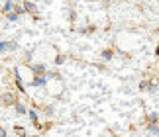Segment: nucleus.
I'll list each match as a JSON object with an SVG mask.
<instances>
[{"label":"nucleus","instance_id":"obj_1","mask_svg":"<svg viewBox=\"0 0 159 137\" xmlns=\"http://www.w3.org/2000/svg\"><path fill=\"white\" fill-rule=\"evenodd\" d=\"M16 49H18V43L16 41H0V53L16 51Z\"/></svg>","mask_w":159,"mask_h":137},{"label":"nucleus","instance_id":"obj_2","mask_svg":"<svg viewBox=\"0 0 159 137\" xmlns=\"http://www.w3.org/2000/svg\"><path fill=\"white\" fill-rule=\"evenodd\" d=\"M14 82L18 86V90H20L22 94H26V84L22 82V77H20V71H18V68H14Z\"/></svg>","mask_w":159,"mask_h":137},{"label":"nucleus","instance_id":"obj_3","mask_svg":"<svg viewBox=\"0 0 159 137\" xmlns=\"http://www.w3.org/2000/svg\"><path fill=\"white\" fill-rule=\"evenodd\" d=\"M30 68L35 73V77H43V74H47V67L43 63H38V65H30Z\"/></svg>","mask_w":159,"mask_h":137},{"label":"nucleus","instance_id":"obj_4","mask_svg":"<svg viewBox=\"0 0 159 137\" xmlns=\"http://www.w3.org/2000/svg\"><path fill=\"white\" fill-rule=\"evenodd\" d=\"M47 84V77L43 74V77H35L32 82H30V86H34V88H39V86H45Z\"/></svg>","mask_w":159,"mask_h":137},{"label":"nucleus","instance_id":"obj_5","mask_svg":"<svg viewBox=\"0 0 159 137\" xmlns=\"http://www.w3.org/2000/svg\"><path fill=\"white\" fill-rule=\"evenodd\" d=\"M2 102L6 106H14L18 100H16V94H12V92H6V94H2Z\"/></svg>","mask_w":159,"mask_h":137},{"label":"nucleus","instance_id":"obj_6","mask_svg":"<svg viewBox=\"0 0 159 137\" xmlns=\"http://www.w3.org/2000/svg\"><path fill=\"white\" fill-rule=\"evenodd\" d=\"M145 120H148V126H157V122H159V114H157V112H149Z\"/></svg>","mask_w":159,"mask_h":137},{"label":"nucleus","instance_id":"obj_7","mask_svg":"<svg viewBox=\"0 0 159 137\" xmlns=\"http://www.w3.org/2000/svg\"><path fill=\"white\" fill-rule=\"evenodd\" d=\"M24 12H30V14H38V6H35L34 2H24L22 4Z\"/></svg>","mask_w":159,"mask_h":137},{"label":"nucleus","instance_id":"obj_8","mask_svg":"<svg viewBox=\"0 0 159 137\" xmlns=\"http://www.w3.org/2000/svg\"><path fill=\"white\" fill-rule=\"evenodd\" d=\"M14 8H16V4L12 2V0H8V2H4V6H2V12H4L6 16H8V14H12V12H14Z\"/></svg>","mask_w":159,"mask_h":137},{"label":"nucleus","instance_id":"obj_9","mask_svg":"<svg viewBox=\"0 0 159 137\" xmlns=\"http://www.w3.org/2000/svg\"><path fill=\"white\" fill-rule=\"evenodd\" d=\"M28 116H30V120L34 122V126H35V127H41V126H39V117H38V112H35V110H28Z\"/></svg>","mask_w":159,"mask_h":137},{"label":"nucleus","instance_id":"obj_10","mask_svg":"<svg viewBox=\"0 0 159 137\" xmlns=\"http://www.w3.org/2000/svg\"><path fill=\"white\" fill-rule=\"evenodd\" d=\"M100 55H102V59H104L106 63H110V61L114 59V51H112V49H102Z\"/></svg>","mask_w":159,"mask_h":137},{"label":"nucleus","instance_id":"obj_11","mask_svg":"<svg viewBox=\"0 0 159 137\" xmlns=\"http://www.w3.org/2000/svg\"><path fill=\"white\" fill-rule=\"evenodd\" d=\"M14 108H16V114H20V116H26V114H28L26 104H22V102H16V104H14Z\"/></svg>","mask_w":159,"mask_h":137},{"label":"nucleus","instance_id":"obj_12","mask_svg":"<svg viewBox=\"0 0 159 137\" xmlns=\"http://www.w3.org/2000/svg\"><path fill=\"white\" fill-rule=\"evenodd\" d=\"M138 88L142 90V92H145V90L149 88V78H143V80H139V86H138Z\"/></svg>","mask_w":159,"mask_h":137},{"label":"nucleus","instance_id":"obj_13","mask_svg":"<svg viewBox=\"0 0 159 137\" xmlns=\"http://www.w3.org/2000/svg\"><path fill=\"white\" fill-rule=\"evenodd\" d=\"M145 129H148V133H149V135H155V137H159V127H157V126H148Z\"/></svg>","mask_w":159,"mask_h":137},{"label":"nucleus","instance_id":"obj_14","mask_svg":"<svg viewBox=\"0 0 159 137\" xmlns=\"http://www.w3.org/2000/svg\"><path fill=\"white\" fill-rule=\"evenodd\" d=\"M148 92H149V94H155V92H157V82H151V80H149V88H148Z\"/></svg>","mask_w":159,"mask_h":137},{"label":"nucleus","instance_id":"obj_15","mask_svg":"<svg viewBox=\"0 0 159 137\" xmlns=\"http://www.w3.org/2000/svg\"><path fill=\"white\" fill-rule=\"evenodd\" d=\"M18 18H20V16H18L16 12H12V14L6 16V20H8V22H18Z\"/></svg>","mask_w":159,"mask_h":137},{"label":"nucleus","instance_id":"obj_16","mask_svg":"<svg viewBox=\"0 0 159 137\" xmlns=\"http://www.w3.org/2000/svg\"><path fill=\"white\" fill-rule=\"evenodd\" d=\"M65 63V55H57L55 57V65H63Z\"/></svg>","mask_w":159,"mask_h":137},{"label":"nucleus","instance_id":"obj_17","mask_svg":"<svg viewBox=\"0 0 159 137\" xmlns=\"http://www.w3.org/2000/svg\"><path fill=\"white\" fill-rule=\"evenodd\" d=\"M14 12H16V14H18V16H22V14H26V12H24V8H22V6H16V8H14Z\"/></svg>","mask_w":159,"mask_h":137},{"label":"nucleus","instance_id":"obj_18","mask_svg":"<svg viewBox=\"0 0 159 137\" xmlns=\"http://www.w3.org/2000/svg\"><path fill=\"white\" fill-rule=\"evenodd\" d=\"M16 133H18V135H26V131H24L22 127H16Z\"/></svg>","mask_w":159,"mask_h":137},{"label":"nucleus","instance_id":"obj_19","mask_svg":"<svg viewBox=\"0 0 159 137\" xmlns=\"http://www.w3.org/2000/svg\"><path fill=\"white\" fill-rule=\"evenodd\" d=\"M32 55H34V51H28L26 53V61H32Z\"/></svg>","mask_w":159,"mask_h":137},{"label":"nucleus","instance_id":"obj_20","mask_svg":"<svg viewBox=\"0 0 159 137\" xmlns=\"http://www.w3.org/2000/svg\"><path fill=\"white\" fill-rule=\"evenodd\" d=\"M0 137H6V129L4 127H0Z\"/></svg>","mask_w":159,"mask_h":137},{"label":"nucleus","instance_id":"obj_21","mask_svg":"<svg viewBox=\"0 0 159 137\" xmlns=\"http://www.w3.org/2000/svg\"><path fill=\"white\" fill-rule=\"evenodd\" d=\"M155 57L159 59V45H157V49H155Z\"/></svg>","mask_w":159,"mask_h":137},{"label":"nucleus","instance_id":"obj_22","mask_svg":"<svg viewBox=\"0 0 159 137\" xmlns=\"http://www.w3.org/2000/svg\"><path fill=\"white\" fill-rule=\"evenodd\" d=\"M0 100H2V92H0Z\"/></svg>","mask_w":159,"mask_h":137}]
</instances>
